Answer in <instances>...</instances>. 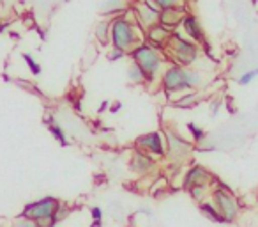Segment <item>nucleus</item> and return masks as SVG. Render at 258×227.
I'll list each match as a JSON object with an SVG mask.
<instances>
[{"mask_svg": "<svg viewBox=\"0 0 258 227\" xmlns=\"http://www.w3.org/2000/svg\"><path fill=\"white\" fill-rule=\"evenodd\" d=\"M110 43L113 48L122 52H131L140 44L138 25L125 15H117L110 20Z\"/></svg>", "mask_w": 258, "mask_h": 227, "instance_id": "f257e3e1", "label": "nucleus"}, {"mask_svg": "<svg viewBox=\"0 0 258 227\" xmlns=\"http://www.w3.org/2000/svg\"><path fill=\"white\" fill-rule=\"evenodd\" d=\"M166 54L172 57V62L180 68H191L198 59V44L187 39L180 30H173L168 44L165 48Z\"/></svg>", "mask_w": 258, "mask_h": 227, "instance_id": "f03ea898", "label": "nucleus"}, {"mask_svg": "<svg viewBox=\"0 0 258 227\" xmlns=\"http://www.w3.org/2000/svg\"><path fill=\"white\" fill-rule=\"evenodd\" d=\"M131 54V61L137 62L140 66V69L145 73V78L147 82H152V80L158 78V75L163 71V54L161 50L151 47L147 43H140L138 47H135L133 50L129 52Z\"/></svg>", "mask_w": 258, "mask_h": 227, "instance_id": "7ed1b4c3", "label": "nucleus"}, {"mask_svg": "<svg viewBox=\"0 0 258 227\" xmlns=\"http://www.w3.org/2000/svg\"><path fill=\"white\" fill-rule=\"evenodd\" d=\"M62 206V202L58 201L57 197H43V199H37L34 202H29V204L23 208L22 215L23 216H29V218L36 220L39 222L41 227H55L57 225V215L58 208Z\"/></svg>", "mask_w": 258, "mask_h": 227, "instance_id": "20e7f679", "label": "nucleus"}, {"mask_svg": "<svg viewBox=\"0 0 258 227\" xmlns=\"http://www.w3.org/2000/svg\"><path fill=\"white\" fill-rule=\"evenodd\" d=\"M211 201H212V204L216 206V209H218V213L221 215L225 223L233 222V220L239 216V211H240L239 201H237V197L228 188H225V187L212 188Z\"/></svg>", "mask_w": 258, "mask_h": 227, "instance_id": "39448f33", "label": "nucleus"}, {"mask_svg": "<svg viewBox=\"0 0 258 227\" xmlns=\"http://www.w3.org/2000/svg\"><path fill=\"white\" fill-rule=\"evenodd\" d=\"M165 139H166V156L172 160L175 165H180L182 162H186V158L193 151V144L189 141L179 135L175 130H165Z\"/></svg>", "mask_w": 258, "mask_h": 227, "instance_id": "423d86ee", "label": "nucleus"}, {"mask_svg": "<svg viewBox=\"0 0 258 227\" xmlns=\"http://www.w3.org/2000/svg\"><path fill=\"white\" fill-rule=\"evenodd\" d=\"M135 149L151 155L152 158H166V139L163 131H151L135 141Z\"/></svg>", "mask_w": 258, "mask_h": 227, "instance_id": "0eeeda50", "label": "nucleus"}, {"mask_svg": "<svg viewBox=\"0 0 258 227\" xmlns=\"http://www.w3.org/2000/svg\"><path fill=\"white\" fill-rule=\"evenodd\" d=\"M161 85L163 89L168 94L175 93H184V90H189L186 85V80H184V68L177 64H168L161 73Z\"/></svg>", "mask_w": 258, "mask_h": 227, "instance_id": "6e6552de", "label": "nucleus"}, {"mask_svg": "<svg viewBox=\"0 0 258 227\" xmlns=\"http://www.w3.org/2000/svg\"><path fill=\"white\" fill-rule=\"evenodd\" d=\"M135 18L138 22V27H142L144 30L154 27L156 23H159V9L152 4L151 0H138L133 8Z\"/></svg>", "mask_w": 258, "mask_h": 227, "instance_id": "1a4fd4ad", "label": "nucleus"}, {"mask_svg": "<svg viewBox=\"0 0 258 227\" xmlns=\"http://www.w3.org/2000/svg\"><path fill=\"white\" fill-rule=\"evenodd\" d=\"M212 181H214V176H212L204 165H193L184 174L182 187L186 188V190H189L191 187H197V185H211Z\"/></svg>", "mask_w": 258, "mask_h": 227, "instance_id": "9d476101", "label": "nucleus"}, {"mask_svg": "<svg viewBox=\"0 0 258 227\" xmlns=\"http://www.w3.org/2000/svg\"><path fill=\"white\" fill-rule=\"evenodd\" d=\"M180 30H182V34L187 37V39L195 41V43H200V44H205L207 41H205V34H204V29H202L200 22H198V18L195 15H189V13H186L182 18V22H180Z\"/></svg>", "mask_w": 258, "mask_h": 227, "instance_id": "9b49d317", "label": "nucleus"}, {"mask_svg": "<svg viewBox=\"0 0 258 227\" xmlns=\"http://www.w3.org/2000/svg\"><path fill=\"white\" fill-rule=\"evenodd\" d=\"M154 167H156V158H152L151 155L140 151V149H135L133 156L129 160V169H131V172L138 174V176H145V174H149L151 170H154Z\"/></svg>", "mask_w": 258, "mask_h": 227, "instance_id": "f8f14e48", "label": "nucleus"}, {"mask_svg": "<svg viewBox=\"0 0 258 227\" xmlns=\"http://www.w3.org/2000/svg\"><path fill=\"white\" fill-rule=\"evenodd\" d=\"M170 37H172V30L163 27L161 23H156L154 27L145 30V39H147V44L158 48V50H165L166 44H168Z\"/></svg>", "mask_w": 258, "mask_h": 227, "instance_id": "ddd939ff", "label": "nucleus"}, {"mask_svg": "<svg viewBox=\"0 0 258 227\" xmlns=\"http://www.w3.org/2000/svg\"><path fill=\"white\" fill-rule=\"evenodd\" d=\"M184 15H186L184 8L165 9V11L159 13V23H161L163 27H166V29H170L173 32V30H177V27L180 25V22H182Z\"/></svg>", "mask_w": 258, "mask_h": 227, "instance_id": "4468645a", "label": "nucleus"}, {"mask_svg": "<svg viewBox=\"0 0 258 227\" xmlns=\"http://www.w3.org/2000/svg\"><path fill=\"white\" fill-rule=\"evenodd\" d=\"M127 80L133 85H140V83H147V78H145V73L140 69V66L137 62L131 61V64L127 66Z\"/></svg>", "mask_w": 258, "mask_h": 227, "instance_id": "2eb2a0df", "label": "nucleus"}, {"mask_svg": "<svg viewBox=\"0 0 258 227\" xmlns=\"http://www.w3.org/2000/svg\"><path fill=\"white\" fill-rule=\"evenodd\" d=\"M184 80H186V85L187 89H198L204 82L202 78V73L198 69H193V68H184Z\"/></svg>", "mask_w": 258, "mask_h": 227, "instance_id": "dca6fc26", "label": "nucleus"}, {"mask_svg": "<svg viewBox=\"0 0 258 227\" xmlns=\"http://www.w3.org/2000/svg\"><path fill=\"white\" fill-rule=\"evenodd\" d=\"M200 211L204 213V216H207L209 220H212V222H216V223H225V222H223V218H221V215L218 213V209H216V206L212 204L211 197H209L207 201L200 202Z\"/></svg>", "mask_w": 258, "mask_h": 227, "instance_id": "f3484780", "label": "nucleus"}, {"mask_svg": "<svg viewBox=\"0 0 258 227\" xmlns=\"http://www.w3.org/2000/svg\"><path fill=\"white\" fill-rule=\"evenodd\" d=\"M187 192H189L191 197H193L195 201L200 204V202L207 201V199L211 197L212 187H211V185H197V187H191Z\"/></svg>", "mask_w": 258, "mask_h": 227, "instance_id": "a211bd4d", "label": "nucleus"}, {"mask_svg": "<svg viewBox=\"0 0 258 227\" xmlns=\"http://www.w3.org/2000/svg\"><path fill=\"white\" fill-rule=\"evenodd\" d=\"M125 8H127V2H125V0H104V4H103V11L106 13V15H113L115 13V16L124 11Z\"/></svg>", "mask_w": 258, "mask_h": 227, "instance_id": "6ab92c4d", "label": "nucleus"}, {"mask_svg": "<svg viewBox=\"0 0 258 227\" xmlns=\"http://www.w3.org/2000/svg\"><path fill=\"white\" fill-rule=\"evenodd\" d=\"M96 37L101 44L110 43V22L108 20H103V22L97 23L96 27Z\"/></svg>", "mask_w": 258, "mask_h": 227, "instance_id": "aec40b11", "label": "nucleus"}, {"mask_svg": "<svg viewBox=\"0 0 258 227\" xmlns=\"http://www.w3.org/2000/svg\"><path fill=\"white\" fill-rule=\"evenodd\" d=\"M151 2L159 9V11L173 9V8H182L184 6V0H151Z\"/></svg>", "mask_w": 258, "mask_h": 227, "instance_id": "412c9836", "label": "nucleus"}, {"mask_svg": "<svg viewBox=\"0 0 258 227\" xmlns=\"http://www.w3.org/2000/svg\"><path fill=\"white\" fill-rule=\"evenodd\" d=\"M9 227H41V225H39V222H36V220L29 218V216L20 215V216H16V218L13 220Z\"/></svg>", "mask_w": 258, "mask_h": 227, "instance_id": "4be33fe9", "label": "nucleus"}, {"mask_svg": "<svg viewBox=\"0 0 258 227\" xmlns=\"http://www.w3.org/2000/svg\"><path fill=\"white\" fill-rule=\"evenodd\" d=\"M187 131H189L191 135H193V141L198 142V144H202V142H205V133L202 128H198L195 123H187Z\"/></svg>", "mask_w": 258, "mask_h": 227, "instance_id": "5701e85b", "label": "nucleus"}, {"mask_svg": "<svg viewBox=\"0 0 258 227\" xmlns=\"http://www.w3.org/2000/svg\"><path fill=\"white\" fill-rule=\"evenodd\" d=\"M23 61L27 62V66H29V69L32 71V75H41V64L36 61V59L32 57L30 54H23Z\"/></svg>", "mask_w": 258, "mask_h": 227, "instance_id": "b1692460", "label": "nucleus"}, {"mask_svg": "<svg viewBox=\"0 0 258 227\" xmlns=\"http://www.w3.org/2000/svg\"><path fill=\"white\" fill-rule=\"evenodd\" d=\"M256 78H258V68H254V69H249V71H244L239 78V83L240 85H249V83Z\"/></svg>", "mask_w": 258, "mask_h": 227, "instance_id": "393cba45", "label": "nucleus"}, {"mask_svg": "<svg viewBox=\"0 0 258 227\" xmlns=\"http://www.w3.org/2000/svg\"><path fill=\"white\" fill-rule=\"evenodd\" d=\"M50 131L53 133V137L57 139L62 146H68V137L64 135V130H62L58 124H50Z\"/></svg>", "mask_w": 258, "mask_h": 227, "instance_id": "a878e982", "label": "nucleus"}, {"mask_svg": "<svg viewBox=\"0 0 258 227\" xmlns=\"http://www.w3.org/2000/svg\"><path fill=\"white\" fill-rule=\"evenodd\" d=\"M124 55H125V52L117 50V48H111V52H110V55H108V59H110V61H118V59H122Z\"/></svg>", "mask_w": 258, "mask_h": 227, "instance_id": "bb28decb", "label": "nucleus"}, {"mask_svg": "<svg viewBox=\"0 0 258 227\" xmlns=\"http://www.w3.org/2000/svg\"><path fill=\"white\" fill-rule=\"evenodd\" d=\"M90 216H92V220H103V209L96 206V208L90 209Z\"/></svg>", "mask_w": 258, "mask_h": 227, "instance_id": "cd10ccee", "label": "nucleus"}]
</instances>
